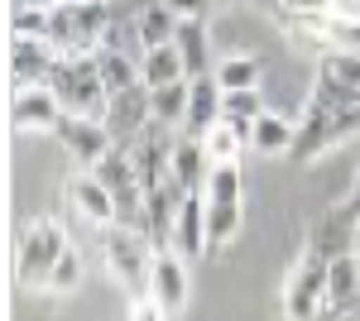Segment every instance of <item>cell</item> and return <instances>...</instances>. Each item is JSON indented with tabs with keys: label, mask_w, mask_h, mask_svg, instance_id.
I'll use <instances>...</instances> for the list:
<instances>
[{
	"label": "cell",
	"mask_w": 360,
	"mask_h": 321,
	"mask_svg": "<svg viewBox=\"0 0 360 321\" xmlns=\"http://www.w3.org/2000/svg\"><path fill=\"white\" fill-rule=\"evenodd\" d=\"M115 29V10L106 0H53L49 44L63 58H96Z\"/></svg>",
	"instance_id": "1"
},
{
	"label": "cell",
	"mask_w": 360,
	"mask_h": 321,
	"mask_svg": "<svg viewBox=\"0 0 360 321\" xmlns=\"http://www.w3.org/2000/svg\"><path fill=\"white\" fill-rule=\"evenodd\" d=\"M68 225L58 216H34L20 235V254H15V283L25 293H49V273L58 268V259L68 254Z\"/></svg>",
	"instance_id": "2"
},
{
	"label": "cell",
	"mask_w": 360,
	"mask_h": 321,
	"mask_svg": "<svg viewBox=\"0 0 360 321\" xmlns=\"http://www.w3.org/2000/svg\"><path fill=\"white\" fill-rule=\"evenodd\" d=\"M327 268H332V259H327L322 249L303 244V254L288 264L283 288H278L283 321H317L322 312H332V297H327Z\"/></svg>",
	"instance_id": "3"
},
{
	"label": "cell",
	"mask_w": 360,
	"mask_h": 321,
	"mask_svg": "<svg viewBox=\"0 0 360 321\" xmlns=\"http://www.w3.org/2000/svg\"><path fill=\"white\" fill-rule=\"evenodd\" d=\"M49 86L58 91V101H63L68 115H86V120H101V115H106L111 91H106V81H101L96 58H63L58 72L49 77Z\"/></svg>",
	"instance_id": "4"
},
{
	"label": "cell",
	"mask_w": 360,
	"mask_h": 321,
	"mask_svg": "<svg viewBox=\"0 0 360 321\" xmlns=\"http://www.w3.org/2000/svg\"><path fill=\"white\" fill-rule=\"evenodd\" d=\"M101 264L115 283H144L149 264H154V244L130 225H106L101 230Z\"/></svg>",
	"instance_id": "5"
},
{
	"label": "cell",
	"mask_w": 360,
	"mask_h": 321,
	"mask_svg": "<svg viewBox=\"0 0 360 321\" xmlns=\"http://www.w3.org/2000/svg\"><path fill=\"white\" fill-rule=\"evenodd\" d=\"M53 139L63 144V154L77 163L82 173H91V168L115 149V134L106 130V120H86V115H63Z\"/></svg>",
	"instance_id": "6"
},
{
	"label": "cell",
	"mask_w": 360,
	"mask_h": 321,
	"mask_svg": "<svg viewBox=\"0 0 360 321\" xmlns=\"http://www.w3.org/2000/svg\"><path fill=\"white\" fill-rule=\"evenodd\" d=\"M63 115H68V110H63V101H58V91L49 81L10 86V125L20 134H53Z\"/></svg>",
	"instance_id": "7"
},
{
	"label": "cell",
	"mask_w": 360,
	"mask_h": 321,
	"mask_svg": "<svg viewBox=\"0 0 360 321\" xmlns=\"http://www.w3.org/2000/svg\"><path fill=\"white\" fill-rule=\"evenodd\" d=\"M106 130L115 134V144H130L139 134L154 125V106H149V86L135 81V86H125V91H111V101H106Z\"/></svg>",
	"instance_id": "8"
},
{
	"label": "cell",
	"mask_w": 360,
	"mask_h": 321,
	"mask_svg": "<svg viewBox=\"0 0 360 321\" xmlns=\"http://www.w3.org/2000/svg\"><path fill=\"white\" fill-rule=\"evenodd\" d=\"M144 293L159 297L168 312H183L188 297H193V278H188V259L178 249H154V264L144 278Z\"/></svg>",
	"instance_id": "9"
},
{
	"label": "cell",
	"mask_w": 360,
	"mask_h": 321,
	"mask_svg": "<svg viewBox=\"0 0 360 321\" xmlns=\"http://www.w3.org/2000/svg\"><path fill=\"white\" fill-rule=\"evenodd\" d=\"M58 53L49 39H25V34H10V86H34V81H49L58 72Z\"/></svg>",
	"instance_id": "10"
},
{
	"label": "cell",
	"mask_w": 360,
	"mask_h": 321,
	"mask_svg": "<svg viewBox=\"0 0 360 321\" xmlns=\"http://www.w3.org/2000/svg\"><path fill=\"white\" fill-rule=\"evenodd\" d=\"M68 202H72V211L82 216V221H91L96 230H106V225L120 221L111 188H106L96 173H72V178H68Z\"/></svg>",
	"instance_id": "11"
},
{
	"label": "cell",
	"mask_w": 360,
	"mask_h": 321,
	"mask_svg": "<svg viewBox=\"0 0 360 321\" xmlns=\"http://www.w3.org/2000/svg\"><path fill=\"white\" fill-rule=\"evenodd\" d=\"M168 249H178L188 264L212 249V240H207V197H202V192H188L183 211H178V221H173V240H168Z\"/></svg>",
	"instance_id": "12"
},
{
	"label": "cell",
	"mask_w": 360,
	"mask_h": 321,
	"mask_svg": "<svg viewBox=\"0 0 360 321\" xmlns=\"http://www.w3.org/2000/svg\"><path fill=\"white\" fill-rule=\"evenodd\" d=\"M217 120H226V86L212 77V72H207V77H193V86H188V120H183V130L193 134V139H202Z\"/></svg>",
	"instance_id": "13"
},
{
	"label": "cell",
	"mask_w": 360,
	"mask_h": 321,
	"mask_svg": "<svg viewBox=\"0 0 360 321\" xmlns=\"http://www.w3.org/2000/svg\"><path fill=\"white\" fill-rule=\"evenodd\" d=\"M351 235H360V211H356V202H341V207H332V211L322 216V225L307 235V244L322 249L327 259H336V254H356Z\"/></svg>",
	"instance_id": "14"
},
{
	"label": "cell",
	"mask_w": 360,
	"mask_h": 321,
	"mask_svg": "<svg viewBox=\"0 0 360 321\" xmlns=\"http://www.w3.org/2000/svg\"><path fill=\"white\" fill-rule=\"evenodd\" d=\"M293 144H298V120H288L278 110H264L250 130V149L264 154V159H283V154L293 159Z\"/></svg>",
	"instance_id": "15"
},
{
	"label": "cell",
	"mask_w": 360,
	"mask_h": 321,
	"mask_svg": "<svg viewBox=\"0 0 360 321\" xmlns=\"http://www.w3.org/2000/svg\"><path fill=\"white\" fill-rule=\"evenodd\" d=\"M317 86L341 91V96H360V53L351 48H327L317 58Z\"/></svg>",
	"instance_id": "16"
},
{
	"label": "cell",
	"mask_w": 360,
	"mask_h": 321,
	"mask_svg": "<svg viewBox=\"0 0 360 321\" xmlns=\"http://www.w3.org/2000/svg\"><path fill=\"white\" fill-rule=\"evenodd\" d=\"M178 15L168 10L164 0H149V5H139V15H135V39H139V48H164V44H173L178 39Z\"/></svg>",
	"instance_id": "17"
},
{
	"label": "cell",
	"mask_w": 360,
	"mask_h": 321,
	"mask_svg": "<svg viewBox=\"0 0 360 321\" xmlns=\"http://www.w3.org/2000/svg\"><path fill=\"white\" fill-rule=\"evenodd\" d=\"M207 173H212V159H207L202 139L183 134V139L173 144V178H178V188L183 192H202L207 188Z\"/></svg>",
	"instance_id": "18"
},
{
	"label": "cell",
	"mask_w": 360,
	"mask_h": 321,
	"mask_svg": "<svg viewBox=\"0 0 360 321\" xmlns=\"http://www.w3.org/2000/svg\"><path fill=\"white\" fill-rule=\"evenodd\" d=\"M327 297H332V312H351L360 302V259L356 254H336L327 268Z\"/></svg>",
	"instance_id": "19"
},
{
	"label": "cell",
	"mask_w": 360,
	"mask_h": 321,
	"mask_svg": "<svg viewBox=\"0 0 360 321\" xmlns=\"http://www.w3.org/2000/svg\"><path fill=\"white\" fill-rule=\"evenodd\" d=\"M139 77H144V86L188 81V63H183V53H178V44H164V48H144V53H139Z\"/></svg>",
	"instance_id": "20"
},
{
	"label": "cell",
	"mask_w": 360,
	"mask_h": 321,
	"mask_svg": "<svg viewBox=\"0 0 360 321\" xmlns=\"http://www.w3.org/2000/svg\"><path fill=\"white\" fill-rule=\"evenodd\" d=\"M173 44H178L183 63H188V77H207V63H212V34H207V20H183Z\"/></svg>",
	"instance_id": "21"
},
{
	"label": "cell",
	"mask_w": 360,
	"mask_h": 321,
	"mask_svg": "<svg viewBox=\"0 0 360 321\" xmlns=\"http://www.w3.org/2000/svg\"><path fill=\"white\" fill-rule=\"evenodd\" d=\"M245 230V202H207V240L212 249L236 244Z\"/></svg>",
	"instance_id": "22"
},
{
	"label": "cell",
	"mask_w": 360,
	"mask_h": 321,
	"mask_svg": "<svg viewBox=\"0 0 360 321\" xmlns=\"http://www.w3.org/2000/svg\"><path fill=\"white\" fill-rule=\"evenodd\" d=\"M188 86H193V77L188 81H168V86H149V106H154V120L159 125H183L188 120Z\"/></svg>",
	"instance_id": "23"
},
{
	"label": "cell",
	"mask_w": 360,
	"mask_h": 321,
	"mask_svg": "<svg viewBox=\"0 0 360 321\" xmlns=\"http://www.w3.org/2000/svg\"><path fill=\"white\" fill-rule=\"evenodd\" d=\"M245 144H250V134L240 130V125H231V120H217L212 130L202 134V149H207V159H212V163H236Z\"/></svg>",
	"instance_id": "24"
},
{
	"label": "cell",
	"mask_w": 360,
	"mask_h": 321,
	"mask_svg": "<svg viewBox=\"0 0 360 321\" xmlns=\"http://www.w3.org/2000/svg\"><path fill=\"white\" fill-rule=\"evenodd\" d=\"M96 67H101L106 91H125V86L144 81L139 77V58H130L125 48H101V53H96Z\"/></svg>",
	"instance_id": "25"
},
{
	"label": "cell",
	"mask_w": 360,
	"mask_h": 321,
	"mask_svg": "<svg viewBox=\"0 0 360 321\" xmlns=\"http://www.w3.org/2000/svg\"><path fill=\"white\" fill-rule=\"evenodd\" d=\"M202 197H207V202H245V178H240V163H212Z\"/></svg>",
	"instance_id": "26"
},
{
	"label": "cell",
	"mask_w": 360,
	"mask_h": 321,
	"mask_svg": "<svg viewBox=\"0 0 360 321\" xmlns=\"http://www.w3.org/2000/svg\"><path fill=\"white\" fill-rule=\"evenodd\" d=\"M264 91H259V86H240V91H226V120H231V125H240V130H255V120H259V115H264Z\"/></svg>",
	"instance_id": "27"
},
{
	"label": "cell",
	"mask_w": 360,
	"mask_h": 321,
	"mask_svg": "<svg viewBox=\"0 0 360 321\" xmlns=\"http://www.w3.org/2000/svg\"><path fill=\"white\" fill-rule=\"evenodd\" d=\"M86 283V264H82V254L77 249H68L63 259H58V268L49 273V293L44 297H72L77 288Z\"/></svg>",
	"instance_id": "28"
},
{
	"label": "cell",
	"mask_w": 360,
	"mask_h": 321,
	"mask_svg": "<svg viewBox=\"0 0 360 321\" xmlns=\"http://www.w3.org/2000/svg\"><path fill=\"white\" fill-rule=\"evenodd\" d=\"M212 77L221 81L226 91H240V86H259V58L236 53V58H226V63H217V72H212Z\"/></svg>",
	"instance_id": "29"
},
{
	"label": "cell",
	"mask_w": 360,
	"mask_h": 321,
	"mask_svg": "<svg viewBox=\"0 0 360 321\" xmlns=\"http://www.w3.org/2000/svg\"><path fill=\"white\" fill-rule=\"evenodd\" d=\"M125 321H173V312H168L159 297L139 293V297H130V307H125Z\"/></svg>",
	"instance_id": "30"
},
{
	"label": "cell",
	"mask_w": 360,
	"mask_h": 321,
	"mask_svg": "<svg viewBox=\"0 0 360 321\" xmlns=\"http://www.w3.org/2000/svg\"><path fill=\"white\" fill-rule=\"evenodd\" d=\"M283 10H288V20H322V15H332L336 0H278Z\"/></svg>",
	"instance_id": "31"
},
{
	"label": "cell",
	"mask_w": 360,
	"mask_h": 321,
	"mask_svg": "<svg viewBox=\"0 0 360 321\" xmlns=\"http://www.w3.org/2000/svg\"><path fill=\"white\" fill-rule=\"evenodd\" d=\"M164 5L178 20H207V5H212V0H164Z\"/></svg>",
	"instance_id": "32"
},
{
	"label": "cell",
	"mask_w": 360,
	"mask_h": 321,
	"mask_svg": "<svg viewBox=\"0 0 360 321\" xmlns=\"http://www.w3.org/2000/svg\"><path fill=\"white\" fill-rule=\"evenodd\" d=\"M336 321H360V312H336Z\"/></svg>",
	"instance_id": "33"
},
{
	"label": "cell",
	"mask_w": 360,
	"mask_h": 321,
	"mask_svg": "<svg viewBox=\"0 0 360 321\" xmlns=\"http://www.w3.org/2000/svg\"><path fill=\"white\" fill-rule=\"evenodd\" d=\"M351 202H356V211H360V173H356V192H351Z\"/></svg>",
	"instance_id": "34"
}]
</instances>
